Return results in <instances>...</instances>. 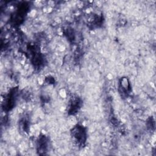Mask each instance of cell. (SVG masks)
Segmentation results:
<instances>
[{
  "instance_id": "277c9868",
  "label": "cell",
  "mask_w": 156,
  "mask_h": 156,
  "mask_svg": "<svg viewBox=\"0 0 156 156\" xmlns=\"http://www.w3.org/2000/svg\"><path fill=\"white\" fill-rule=\"evenodd\" d=\"M38 147L40 152H44L47 147V141L44 137L40 138L38 142Z\"/></svg>"
},
{
  "instance_id": "6da1fadb",
  "label": "cell",
  "mask_w": 156,
  "mask_h": 156,
  "mask_svg": "<svg viewBox=\"0 0 156 156\" xmlns=\"http://www.w3.org/2000/svg\"><path fill=\"white\" fill-rule=\"evenodd\" d=\"M71 133L73 140L77 144L82 145L84 144L86 140V132L82 126H77L74 127Z\"/></svg>"
},
{
  "instance_id": "7a4b0ae2",
  "label": "cell",
  "mask_w": 156,
  "mask_h": 156,
  "mask_svg": "<svg viewBox=\"0 0 156 156\" xmlns=\"http://www.w3.org/2000/svg\"><path fill=\"white\" fill-rule=\"evenodd\" d=\"M80 104V101L78 98H73L69 103V111L74 114L79 108Z\"/></svg>"
},
{
  "instance_id": "3957f363",
  "label": "cell",
  "mask_w": 156,
  "mask_h": 156,
  "mask_svg": "<svg viewBox=\"0 0 156 156\" xmlns=\"http://www.w3.org/2000/svg\"><path fill=\"white\" fill-rule=\"evenodd\" d=\"M120 89L121 92L125 94H127L130 91V85L128 79L126 77H123L120 81Z\"/></svg>"
}]
</instances>
